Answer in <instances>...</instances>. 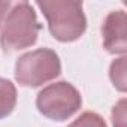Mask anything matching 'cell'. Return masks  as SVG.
I'll return each mask as SVG.
<instances>
[{
  "label": "cell",
  "mask_w": 127,
  "mask_h": 127,
  "mask_svg": "<svg viewBox=\"0 0 127 127\" xmlns=\"http://www.w3.org/2000/svg\"><path fill=\"white\" fill-rule=\"evenodd\" d=\"M109 76L120 91H126V57H120L111 64Z\"/></svg>",
  "instance_id": "52a82bcc"
},
{
  "label": "cell",
  "mask_w": 127,
  "mask_h": 127,
  "mask_svg": "<svg viewBox=\"0 0 127 127\" xmlns=\"http://www.w3.org/2000/svg\"><path fill=\"white\" fill-rule=\"evenodd\" d=\"M17 105V88L5 78H0V118L8 117Z\"/></svg>",
  "instance_id": "8992f818"
},
{
  "label": "cell",
  "mask_w": 127,
  "mask_h": 127,
  "mask_svg": "<svg viewBox=\"0 0 127 127\" xmlns=\"http://www.w3.org/2000/svg\"><path fill=\"white\" fill-rule=\"evenodd\" d=\"M61 72L58 55L48 48H40L21 55L15 64V78L24 87H39Z\"/></svg>",
  "instance_id": "3957f363"
},
{
  "label": "cell",
  "mask_w": 127,
  "mask_h": 127,
  "mask_svg": "<svg viewBox=\"0 0 127 127\" xmlns=\"http://www.w3.org/2000/svg\"><path fill=\"white\" fill-rule=\"evenodd\" d=\"M124 120H126V100L121 99L112 111V123L114 127H126L124 126Z\"/></svg>",
  "instance_id": "9c48e42d"
},
{
  "label": "cell",
  "mask_w": 127,
  "mask_h": 127,
  "mask_svg": "<svg viewBox=\"0 0 127 127\" xmlns=\"http://www.w3.org/2000/svg\"><path fill=\"white\" fill-rule=\"evenodd\" d=\"M126 23L127 15L123 11L111 12L102 26L103 46L111 54H124L127 49V36H126Z\"/></svg>",
  "instance_id": "5b68a950"
},
{
  "label": "cell",
  "mask_w": 127,
  "mask_h": 127,
  "mask_svg": "<svg viewBox=\"0 0 127 127\" xmlns=\"http://www.w3.org/2000/svg\"><path fill=\"white\" fill-rule=\"evenodd\" d=\"M82 99L79 91L66 81H60L45 87L36 99L40 114L49 120L64 121L81 108Z\"/></svg>",
  "instance_id": "277c9868"
},
{
  "label": "cell",
  "mask_w": 127,
  "mask_h": 127,
  "mask_svg": "<svg viewBox=\"0 0 127 127\" xmlns=\"http://www.w3.org/2000/svg\"><path fill=\"white\" fill-rule=\"evenodd\" d=\"M69 127H106V124L99 114L87 111L81 114Z\"/></svg>",
  "instance_id": "ba28073f"
},
{
  "label": "cell",
  "mask_w": 127,
  "mask_h": 127,
  "mask_svg": "<svg viewBox=\"0 0 127 127\" xmlns=\"http://www.w3.org/2000/svg\"><path fill=\"white\" fill-rule=\"evenodd\" d=\"M48 21L51 34L60 42H73L82 36L87 20L81 2H37Z\"/></svg>",
  "instance_id": "7a4b0ae2"
},
{
  "label": "cell",
  "mask_w": 127,
  "mask_h": 127,
  "mask_svg": "<svg viewBox=\"0 0 127 127\" xmlns=\"http://www.w3.org/2000/svg\"><path fill=\"white\" fill-rule=\"evenodd\" d=\"M40 24L33 6L27 2L17 3L2 24L0 45L5 52H14L32 46L37 40Z\"/></svg>",
  "instance_id": "6da1fadb"
},
{
  "label": "cell",
  "mask_w": 127,
  "mask_h": 127,
  "mask_svg": "<svg viewBox=\"0 0 127 127\" xmlns=\"http://www.w3.org/2000/svg\"><path fill=\"white\" fill-rule=\"evenodd\" d=\"M11 8V3L9 2H0V29H2V24L6 18V14Z\"/></svg>",
  "instance_id": "30bf717a"
}]
</instances>
